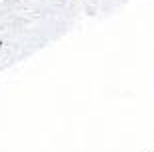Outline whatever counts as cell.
I'll return each mask as SVG.
<instances>
[{"label": "cell", "mask_w": 154, "mask_h": 152, "mask_svg": "<svg viewBox=\"0 0 154 152\" xmlns=\"http://www.w3.org/2000/svg\"><path fill=\"white\" fill-rule=\"evenodd\" d=\"M0 48H2V40H0Z\"/></svg>", "instance_id": "obj_1"}]
</instances>
